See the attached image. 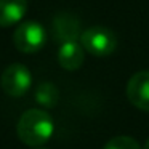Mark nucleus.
Returning <instances> with one entry per match:
<instances>
[{
  "label": "nucleus",
  "instance_id": "obj_1",
  "mask_svg": "<svg viewBox=\"0 0 149 149\" xmlns=\"http://www.w3.org/2000/svg\"><path fill=\"white\" fill-rule=\"evenodd\" d=\"M55 132L53 119L43 109H27L18 120V138L27 146H42Z\"/></svg>",
  "mask_w": 149,
  "mask_h": 149
},
{
  "label": "nucleus",
  "instance_id": "obj_2",
  "mask_svg": "<svg viewBox=\"0 0 149 149\" xmlns=\"http://www.w3.org/2000/svg\"><path fill=\"white\" fill-rule=\"evenodd\" d=\"M79 40L85 52L93 56H107L114 53L117 47L116 34L104 26H93L85 29Z\"/></svg>",
  "mask_w": 149,
  "mask_h": 149
},
{
  "label": "nucleus",
  "instance_id": "obj_3",
  "mask_svg": "<svg viewBox=\"0 0 149 149\" xmlns=\"http://www.w3.org/2000/svg\"><path fill=\"white\" fill-rule=\"evenodd\" d=\"M13 42L15 47L21 53H26V55L37 53L45 45L47 32L42 24L27 21V23H23L16 27V31L13 34Z\"/></svg>",
  "mask_w": 149,
  "mask_h": 149
},
{
  "label": "nucleus",
  "instance_id": "obj_4",
  "mask_svg": "<svg viewBox=\"0 0 149 149\" xmlns=\"http://www.w3.org/2000/svg\"><path fill=\"white\" fill-rule=\"evenodd\" d=\"M0 84L7 95L13 98H19L26 95L32 87V74L24 64L15 63L3 71Z\"/></svg>",
  "mask_w": 149,
  "mask_h": 149
},
{
  "label": "nucleus",
  "instance_id": "obj_5",
  "mask_svg": "<svg viewBox=\"0 0 149 149\" xmlns=\"http://www.w3.org/2000/svg\"><path fill=\"white\" fill-rule=\"evenodd\" d=\"M127 96L141 111H149V71H139L128 80Z\"/></svg>",
  "mask_w": 149,
  "mask_h": 149
},
{
  "label": "nucleus",
  "instance_id": "obj_6",
  "mask_svg": "<svg viewBox=\"0 0 149 149\" xmlns=\"http://www.w3.org/2000/svg\"><path fill=\"white\" fill-rule=\"evenodd\" d=\"M53 32L59 42H77L80 39V23L74 15H58L53 19Z\"/></svg>",
  "mask_w": 149,
  "mask_h": 149
},
{
  "label": "nucleus",
  "instance_id": "obj_7",
  "mask_svg": "<svg viewBox=\"0 0 149 149\" xmlns=\"http://www.w3.org/2000/svg\"><path fill=\"white\" fill-rule=\"evenodd\" d=\"M85 50L79 42H63L58 50V63L66 71H77L85 59Z\"/></svg>",
  "mask_w": 149,
  "mask_h": 149
},
{
  "label": "nucleus",
  "instance_id": "obj_8",
  "mask_svg": "<svg viewBox=\"0 0 149 149\" xmlns=\"http://www.w3.org/2000/svg\"><path fill=\"white\" fill-rule=\"evenodd\" d=\"M27 11V0H0V27L18 24Z\"/></svg>",
  "mask_w": 149,
  "mask_h": 149
},
{
  "label": "nucleus",
  "instance_id": "obj_9",
  "mask_svg": "<svg viewBox=\"0 0 149 149\" xmlns=\"http://www.w3.org/2000/svg\"><path fill=\"white\" fill-rule=\"evenodd\" d=\"M36 101L43 107H55L59 101V90L52 82H43L36 88Z\"/></svg>",
  "mask_w": 149,
  "mask_h": 149
},
{
  "label": "nucleus",
  "instance_id": "obj_10",
  "mask_svg": "<svg viewBox=\"0 0 149 149\" xmlns=\"http://www.w3.org/2000/svg\"><path fill=\"white\" fill-rule=\"evenodd\" d=\"M103 149H141L135 138L132 136H114L106 143Z\"/></svg>",
  "mask_w": 149,
  "mask_h": 149
},
{
  "label": "nucleus",
  "instance_id": "obj_11",
  "mask_svg": "<svg viewBox=\"0 0 149 149\" xmlns=\"http://www.w3.org/2000/svg\"><path fill=\"white\" fill-rule=\"evenodd\" d=\"M143 149H149V139L146 141V144H144V148H143Z\"/></svg>",
  "mask_w": 149,
  "mask_h": 149
},
{
  "label": "nucleus",
  "instance_id": "obj_12",
  "mask_svg": "<svg viewBox=\"0 0 149 149\" xmlns=\"http://www.w3.org/2000/svg\"><path fill=\"white\" fill-rule=\"evenodd\" d=\"M39 149H43V148H39Z\"/></svg>",
  "mask_w": 149,
  "mask_h": 149
}]
</instances>
